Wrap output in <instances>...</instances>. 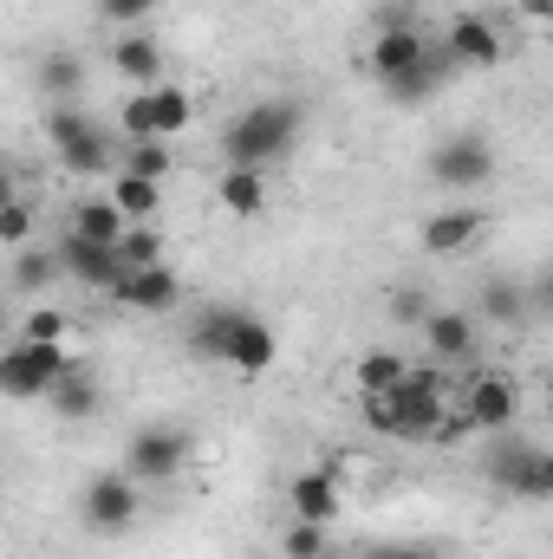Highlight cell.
Here are the masks:
<instances>
[{"instance_id": "obj_8", "label": "cell", "mask_w": 553, "mask_h": 559, "mask_svg": "<svg viewBox=\"0 0 553 559\" xmlns=\"http://www.w3.org/2000/svg\"><path fill=\"white\" fill-rule=\"evenodd\" d=\"M521 417V384L508 378V371H475L469 384H462V423L469 429H515Z\"/></svg>"}, {"instance_id": "obj_16", "label": "cell", "mask_w": 553, "mask_h": 559, "mask_svg": "<svg viewBox=\"0 0 553 559\" xmlns=\"http://www.w3.org/2000/svg\"><path fill=\"white\" fill-rule=\"evenodd\" d=\"M215 202H222L228 215L255 222V215L268 209V176H261V169H235V163H228V169L215 176Z\"/></svg>"}, {"instance_id": "obj_18", "label": "cell", "mask_w": 553, "mask_h": 559, "mask_svg": "<svg viewBox=\"0 0 553 559\" xmlns=\"http://www.w3.org/2000/svg\"><path fill=\"white\" fill-rule=\"evenodd\" d=\"M143 98H150V131L169 143L189 131V118H196V98L183 92V85H169V79H156V85H143Z\"/></svg>"}, {"instance_id": "obj_3", "label": "cell", "mask_w": 553, "mask_h": 559, "mask_svg": "<svg viewBox=\"0 0 553 559\" xmlns=\"http://www.w3.org/2000/svg\"><path fill=\"white\" fill-rule=\"evenodd\" d=\"M489 475H495V488H508V495H521V501H548L553 495V455L541 442L515 436V429H495Z\"/></svg>"}, {"instance_id": "obj_22", "label": "cell", "mask_w": 553, "mask_h": 559, "mask_svg": "<svg viewBox=\"0 0 553 559\" xmlns=\"http://www.w3.org/2000/svg\"><path fill=\"white\" fill-rule=\"evenodd\" d=\"M52 156H59V169H66V176H105V169H111V143H105L98 124H85L79 138L52 143Z\"/></svg>"}, {"instance_id": "obj_19", "label": "cell", "mask_w": 553, "mask_h": 559, "mask_svg": "<svg viewBox=\"0 0 553 559\" xmlns=\"http://www.w3.org/2000/svg\"><path fill=\"white\" fill-rule=\"evenodd\" d=\"M39 404H52V417H66V423H85L92 411H98V384H92V371H85V365H66V371H59V384H52Z\"/></svg>"}, {"instance_id": "obj_13", "label": "cell", "mask_w": 553, "mask_h": 559, "mask_svg": "<svg viewBox=\"0 0 553 559\" xmlns=\"http://www.w3.org/2000/svg\"><path fill=\"white\" fill-rule=\"evenodd\" d=\"M416 332H423V345H430L436 365H462V358L475 352V319H469V312H436V306H430V319H423Z\"/></svg>"}, {"instance_id": "obj_10", "label": "cell", "mask_w": 553, "mask_h": 559, "mask_svg": "<svg viewBox=\"0 0 553 559\" xmlns=\"http://www.w3.org/2000/svg\"><path fill=\"white\" fill-rule=\"evenodd\" d=\"M111 299H118L125 312H176V306H183V280L169 274L163 261H156V267H125L118 286H111Z\"/></svg>"}, {"instance_id": "obj_7", "label": "cell", "mask_w": 553, "mask_h": 559, "mask_svg": "<svg viewBox=\"0 0 553 559\" xmlns=\"http://www.w3.org/2000/svg\"><path fill=\"white\" fill-rule=\"evenodd\" d=\"M138 508H143V488L125 475V468L92 475V481H85V495H79V514H85V527H92V534H125V527L138 521Z\"/></svg>"}, {"instance_id": "obj_12", "label": "cell", "mask_w": 553, "mask_h": 559, "mask_svg": "<svg viewBox=\"0 0 553 559\" xmlns=\"http://www.w3.org/2000/svg\"><path fill=\"white\" fill-rule=\"evenodd\" d=\"M286 495H293V521H313V527H332V521L345 514V495H339V481H332L326 468H299Z\"/></svg>"}, {"instance_id": "obj_29", "label": "cell", "mask_w": 553, "mask_h": 559, "mask_svg": "<svg viewBox=\"0 0 553 559\" xmlns=\"http://www.w3.org/2000/svg\"><path fill=\"white\" fill-rule=\"evenodd\" d=\"M131 176H150V182H163L169 176V143L163 138H143V143H131V163H125Z\"/></svg>"}, {"instance_id": "obj_32", "label": "cell", "mask_w": 553, "mask_h": 559, "mask_svg": "<svg viewBox=\"0 0 553 559\" xmlns=\"http://www.w3.org/2000/svg\"><path fill=\"white\" fill-rule=\"evenodd\" d=\"M391 319H398V325H423V319H430V299H423L416 286L391 293Z\"/></svg>"}, {"instance_id": "obj_33", "label": "cell", "mask_w": 553, "mask_h": 559, "mask_svg": "<svg viewBox=\"0 0 553 559\" xmlns=\"http://www.w3.org/2000/svg\"><path fill=\"white\" fill-rule=\"evenodd\" d=\"M385 26H416V13L404 0H398V7H378V33H385Z\"/></svg>"}, {"instance_id": "obj_34", "label": "cell", "mask_w": 553, "mask_h": 559, "mask_svg": "<svg viewBox=\"0 0 553 559\" xmlns=\"http://www.w3.org/2000/svg\"><path fill=\"white\" fill-rule=\"evenodd\" d=\"M372 559H436V554H423V547H385V554H372Z\"/></svg>"}, {"instance_id": "obj_11", "label": "cell", "mask_w": 553, "mask_h": 559, "mask_svg": "<svg viewBox=\"0 0 553 559\" xmlns=\"http://www.w3.org/2000/svg\"><path fill=\"white\" fill-rule=\"evenodd\" d=\"M59 267H66V280H79V286H92V293H111L118 274H125L118 248H92V241H79V235L59 241Z\"/></svg>"}, {"instance_id": "obj_24", "label": "cell", "mask_w": 553, "mask_h": 559, "mask_svg": "<svg viewBox=\"0 0 553 559\" xmlns=\"http://www.w3.org/2000/svg\"><path fill=\"white\" fill-rule=\"evenodd\" d=\"M111 202H118L125 222H150L156 202H163V182H150V176H131V169H125V176L111 182Z\"/></svg>"}, {"instance_id": "obj_35", "label": "cell", "mask_w": 553, "mask_h": 559, "mask_svg": "<svg viewBox=\"0 0 553 559\" xmlns=\"http://www.w3.org/2000/svg\"><path fill=\"white\" fill-rule=\"evenodd\" d=\"M13 195H20V189H13V169H7V163H0V209H7V202H13Z\"/></svg>"}, {"instance_id": "obj_28", "label": "cell", "mask_w": 553, "mask_h": 559, "mask_svg": "<svg viewBox=\"0 0 553 559\" xmlns=\"http://www.w3.org/2000/svg\"><path fill=\"white\" fill-rule=\"evenodd\" d=\"M33 228H39L33 202H26V195H13V202L0 209V241H7V248H26V241H33Z\"/></svg>"}, {"instance_id": "obj_14", "label": "cell", "mask_w": 553, "mask_h": 559, "mask_svg": "<svg viewBox=\"0 0 553 559\" xmlns=\"http://www.w3.org/2000/svg\"><path fill=\"white\" fill-rule=\"evenodd\" d=\"M131 222L118 215V202L111 195H79L72 202V228L66 235H79V241H92V248H118V235H125Z\"/></svg>"}, {"instance_id": "obj_23", "label": "cell", "mask_w": 553, "mask_h": 559, "mask_svg": "<svg viewBox=\"0 0 553 559\" xmlns=\"http://www.w3.org/2000/svg\"><path fill=\"white\" fill-rule=\"evenodd\" d=\"M7 280H13V293L39 299L52 280H66V267H59V248H33V241H26V248H13V274H7Z\"/></svg>"}, {"instance_id": "obj_27", "label": "cell", "mask_w": 553, "mask_h": 559, "mask_svg": "<svg viewBox=\"0 0 553 559\" xmlns=\"http://www.w3.org/2000/svg\"><path fill=\"white\" fill-rule=\"evenodd\" d=\"M118 261H125V267H156V261H163V241H156L143 222H131V228L118 235Z\"/></svg>"}, {"instance_id": "obj_15", "label": "cell", "mask_w": 553, "mask_h": 559, "mask_svg": "<svg viewBox=\"0 0 553 559\" xmlns=\"http://www.w3.org/2000/svg\"><path fill=\"white\" fill-rule=\"evenodd\" d=\"M482 235V209H436L423 222V254H462Z\"/></svg>"}, {"instance_id": "obj_25", "label": "cell", "mask_w": 553, "mask_h": 559, "mask_svg": "<svg viewBox=\"0 0 553 559\" xmlns=\"http://www.w3.org/2000/svg\"><path fill=\"white\" fill-rule=\"evenodd\" d=\"M66 332H72V319H66L59 306H33V312H20V325H13L20 345H66Z\"/></svg>"}, {"instance_id": "obj_4", "label": "cell", "mask_w": 553, "mask_h": 559, "mask_svg": "<svg viewBox=\"0 0 553 559\" xmlns=\"http://www.w3.org/2000/svg\"><path fill=\"white\" fill-rule=\"evenodd\" d=\"M189 455H196V436H189V429L150 423V429L131 436V449H125V475H131L138 488H163V481H176V475L189 468Z\"/></svg>"}, {"instance_id": "obj_31", "label": "cell", "mask_w": 553, "mask_h": 559, "mask_svg": "<svg viewBox=\"0 0 553 559\" xmlns=\"http://www.w3.org/2000/svg\"><path fill=\"white\" fill-rule=\"evenodd\" d=\"M319 554H326V527L293 521V527H286V559H319Z\"/></svg>"}, {"instance_id": "obj_21", "label": "cell", "mask_w": 553, "mask_h": 559, "mask_svg": "<svg viewBox=\"0 0 553 559\" xmlns=\"http://www.w3.org/2000/svg\"><path fill=\"white\" fill-rule=\"evenodd\" d=\"M111 66L131 79V85H156L163 79V46L150 39V33H118V46H111Z\"/></svg>"}, {"instance_id": "obj_17", "label": "cell", "mask_w": 553, "mask_h": 559, "mask_svg": "<svg viewBox=\"0 0 553 559\" xmlns=\"http://www.w3.org/2000/svg\"><path fill=\"white\" fill-rule=\"evenodd\" d=\"M482 319H495V325H508V332L534 325V293H528V280H489V286H482Z\"/></svg>"}, {"instance_id": "obj_9", "label": "cell", "mask_w": 553, "mask_h": 559, "mask_svg": "<svg viewBox=\"0 0 553 559\" xmlns=\"http://www.w3.org/2000/svg\"><path fill=\"white\" fill-rule=\"evenodd\" d=\"M443 52L456 72H489V66H502V26L489 13H456L443 33Z\"/></svg>"}, {"instance_id": "obj_2", "label": "cell", "mask_w": 553, "mask_h": 559, "mask_svg": "<svg viewBox=\"0 0 553 559\" xmlns=\"http://www.w3.org/2000/svg\"><path fill=\"white\" fill-rule=\"evenodd\" d=\"M299 124H306V105H293V98H261V105H248L235 124H222V156H228L235 169H268V163H280V156L299 143Z\"/></svg>"}, {"instance_id": "obj_20", "label": "cell", "mask_w": 553, "mask_h": 559, "mask_svg": "<svg viewBox=\"0 0 553 559\" xmlns=\"http://www.w3.org/2000/svg\"><path fill=\"white\" fill-rule=\"evenodd\" d=\"M33 85H39L52 105H79V98H85V59H79V52H46L39 72H33Z\"/></svg>"}, {"instance_id": "obj_36", "label": "cell", "mask_w": 553, "mask_h": 559, "mask_svg": "<svg viewBox=\"0 0 553 559\" xmlns=\"http://www.w3.org/2000/svg\"><path fill=\"white\" fill-rule=\"evenodd\" d=\"M521 13H528V20H548V13H553V0H521Z\"/></svg>"}, {"instance_id": "obj_1", "label": "cell", "mask_w": 553, "mask_h": 559, "mask_svg": "<svg viewBox=\"0 0 553 559\" xmlns=\"http://www.w3.org/2000/svg\"><path fill=\"white\" fill-rule=\"evenodd\" d=\"M189 352H196V358H215V365H235V371H248V378H261V371H274L280 338H274V325H268L261 312L202 306V312L189 319Z\"/></svg>"}, {"instance_id": "obj_5", "label": "cell", "mask_w": 553, "mask_h": 559, "mask_svg": "<svg viewBox=\"0 0 553 559\" xmlns=\"http://www.w3.org/2000/svg\"><path fill=\"white\" fill-rule=\"evenodd\" d=\"M72 358H66V345H0V397L7 404H39L52 384H59V371H66Z\"/></svg>"}, {"instance_id": "obj_30", "label": "cell", "mask_w": 553, "mask_h": 559, "mask_svg": "<svg viewBox=\"0 0 553 559\" xmlns=\"http://www.w3.org/2000/svg\"><path fill=\"white\" fill-rule=\"evenodd\" d=\"M163 0H98V20H111V26H125V33H138L143 20L156 13Z\"/></svg>"}, {"instance_id": "obj_26", "label": "cell", "mask_w": 553, "mask_h": 559, "mask_svg": "<svg viewBox=\"0 0 553 559\" xmlns=\"http://www.w3.org/2000/svg\"><path fill=\"white\" fill-rule=\"evenodd\" d=\"M404 371H411V365H404L398 352H365L352 378H358V391H391V384H404Z\"/></svg>"}, {"instance_id": "obj_6", "label": "cell", "mask_w": 553, "mask_h": 559, "mask_svg": "<svg viewBox=\"0 0 553 559\" xmlns=\"http://www.w3.org/2000/svg\"><path fill=\"white\" fill-rule=\"evenodd\" d=\"M430 182L449 189V195H469V189L495 182V143L482 138V131H456V138H443L436 150H430Z\"/></svg>"}]
</instances>
